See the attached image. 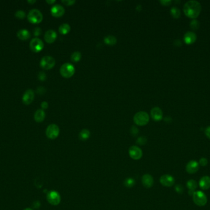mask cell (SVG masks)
<instances>
[{
	"label": "cell",
	"mask_w": 210,
	"mask_h": 210,
	"mask_svg": "<svg viewBox=\"0 0 210 210\" xmlns=\"http://www.w3.org/2000/svg\"><path fill=\"white\" fill-rule=\"evenodd\" d=\"M199 186L202 190H208L210 188V177L204 176L199 181Z\"/></svg>",
	"instance_id": "19"
},
{
	"label": "cell",
	"mask_w": 210,
	"mask_h": 210,
	"mask_svg": "<svg viewBox=\"0 0 210 210\" xmlns=\"http://www.w3.org/2000/svg\"><path fill=\"white\" fill-rule=\"evenodd\" d=\"M146 142H147L146 138L145 137L142 136V137H140L138 139L136 142H137V144H138L139 145H144L146 143Z\"/></svg>",
	"instance_id": "31"
},
{
	"label": "cell",
	"mask_w": 210,
	"mask_h": 210,
	"mask_svg": "<svg viewBox=\"0 0 210 210\" xmlns=\"http://www.w3.org/2000/svg\"><path fill=\"white\" fill-rule=\"evenodd\" d=\"M60 72L62 77L66 78H69L74 74L75 69L71 64L65 63L61 66L60 69Z\"/></svg>",
	"instance_id": "4"
},
{
	"label": "cell",
	"mask_w": 210,
	"mask_h": 210,
	"mask_svg": "<svg viewBox=\"0 0 210 210\" xmlns=\"http://www.w3.org/2000/svg\"><path fill=\"white\" fill-rule=\"evenodd\" d=\"M17 35L21 40H27L30 37V33L27 29H21L17 32Z\"/></svg>",
	"instance_id": "22"
},
{
	"label": "cell",
	"mask_w": 210,
	"mask_h": 210,
	"mask_svg": "<svg viewBox=\"0 0 210 210\" xmlns=\"http://www.w3.org/2000/svg\"><path fill=\"white\" fill-rule=\"evenodd\" d=\"M38 92L40 94H43L45 92V88L43 87H39L38 88Z\"/></svg>",
	"instance_id": "41"
},
{
	"label": "cell",
	"mask_w": 210,
	"mask_h": 210,
	"mask_svg": "<svg viewBox=\"0 0 210 210\" xmlns=\"http://www.w3.org/2000/svg\"><path fill=\"white\" fill-rule=\"evenodd\" d=\"M130 157L135 160H139L143 155V152L141 149L138 146L133 145L130 147L128 150Z\"/></svg>",
	"instance_id": "10"
},
{
	"label": "cell",
	"mask_w": 210,
	"mask_h": 210,
	"mask_svg": "<svg viewBox=\"0 0 210 210\" xmlns=\"http://www.w3.org/2000/svg\"><path fill=\"white\" fill-rule=\"evenodd\" d=\"M160 182L161 184L165 187H171L174 184V178L170 174H164L160 177Z\"/></svg>",
	"instance_id": "11"
},
{
	"label": "cell",
	"mask_w": 210,
	"mask_h": 210,
	"mask_svg": "<svg viewBox=\"0 0 210 210\" xmlns=\"http://www.w3.org/2000/svg\"><path fill=\"white\" fill-rule=\"evenodd\" d=\"M193 200L197 205L203 206L207 203V197L203 192L197 191L193 194Z\"/></svg>",
	"instance_id": "5"
},
{
	"label": "cell",
	"mask_w": 210,
	"mask_h": 210,
	"mask_svg": "<svg viewBox=\"0 0 210 210\" xmlns=\"http://www.w3.org/2000/svg\"><path fill=\"white\" fill-rule=\"evenodd\" d=\"M38 78L41 81H44L46 79V75L43 72H40L38 74Z\"/></svg>",
	"instance_id": "34"
},
{
	"label": "cell",
	"mask_w": 210,
	"mask_h": 210,
	"mask_svg": "<svg viewBox=\"0 0 210 210\" xmlns=\"http://www.w3.org/2000/svg\"><path fill=\"white\" fill-rule=\"evenodd\" d=\"M124 185L126 186L127 187L130 188V187H132L133 186H134V185L135 184V180L132 178L128 177L124 180Z\"/></svg>",
	"instance_id": "28"
},
{
	"label": "cell",
	"mask_w": 210,
	"mask_h": 210,
	"mask_svg": "<svg viewBox=\"0 0 210 210\" xmlns=\"http://www.w3.org/2000/svg\"><path fill=\"white\" fill-rule=\"evenodd\" d=\"M171 15L175 19H178L181 16V11L176 6H173L170 10Z\"/></svg>",
	"instance_id": "26"
},
{
	"label": "cell",
	"mask_w": 210,
	"mask_h": 210,
	"mask_svg": "<svg viewBox=\"0 0 210 210\" xmlns=\"http://www.w3.org/2000/svg\"><path fill=\"white\" fill-rule=\"evenodd\" d=\"M134 122L139 126H144L149 121V116L146 112H137L133 117Z\"/></svg>",
	"instance_id": "2"
},
{
	"label": "cell",
	"mask_w": 210,
	"mask_h": 210,
	"mask_svg": "<svg viewBox=\"0 0 210 210\" xmlns=\"http://www.w3.org/2000/svg\"><path fill=\"white\" fill-rule=\"evenodd\" d=\"M151 115L152 118L155 121H160L163 118L162 110L157 107H154L151 111Z\"/></svg>",
	"instance_id": "15"
},
{
	"label": "cell",
	"mask_w": 210,
	"mask_h": 210,
	"mask_svg": "<svg viewBox=\"0 0 210 210\" xmlns=\"http://www.w3.org/2000/svg\"><path fill=\"white\" fill-rule=\"evenodd\" d=\"M15 16L16 18H17L18 19H22L24 18H25V17L26 16V14L24 11L22 10H18L15 13Z\"/></svg>",
	"instance_id": "30"
},
{
	"label": "cell",
	"mask_w": 210,
	"mask_h": 210,
	"mask_svg": "<svg viewBox=\"0 0 210 210\" xmlns=\"http://www.w3.org/2000/svg\"><path fill=\"white\" fill-rule=\"evenodd\" d=\"M187 187L189 189V194L190 195H193L195 192V190L197 188V182L193 179H190L187 182Z\"/></svg>",
	"instance_id": "21"
},
{
	"label": "cell",
	"mask_w": 210,
	"mask_h": 210,
	"mask_svg": "<svg viewBox=\"0 0 210 210\" xmlns=\"http://www.w3.org/2000/svg\"><path fill=\"white\" fill-rule=\"evenodd\" d=\"M142 183L146 188H151L154 184V179L150 174H144L142 177Z\"/></svg>",
	"instance_id": "18"
},
{
	"label": "cell",
	"mask_w": 210,
	"mask_h": 210,
	"mask_svg": "<svg viewBox=\"0 0 210 210\" xmlns=\"http://www.w3.org/2000/svg\"><path fill=\"white\" fill-rule=\"evenodd\" d=\"M138 133V130L137 129V128L135 127V126H132V129H131V133L133 135V136H136Z\"/></svg>",
	"instance_id": "39"
},
{
	"label": "cell",
	"mask_w": 210,
	"mask_h": 210,
	"mask_svg": "<svg viewBox=\"0 0 210 210\" xmlns=\"http://www.w3.org/2000/svg\"><path fill=\"white\" fill-rule=\"evenodd\" d=\"M57 37V33L53 30H48L44 35V40L48 43H54Z\"/></svg>",
	"instance_id": "17"
},
{
	"label": "cell",
	"mask_w": 210,
	"mask_h": 210,
	"mask_svg": "<svg viewBox=\"0 0 210 210\" xmlns=\"http://www.w3.org/2000/svg\"><path fill=\"white\" fill-rule=\"evenodd\" d=\"M185 169L188 173L194 174L198 171L199 169V164L195 160H191L187 164Z\"/></svg>",
	"instance_id": "14"
},
{
	"label": "cell",
	"mask_w": 210,
	"mask_h": 210,
	"mask_svg": "<svg viewBox=\"0 0 210 210\" xmlns=\"http://www.w3.org/2000/svg\"><path fill=\"white\" fill-rule=\"evenodd\" d=\"M29 21L32 24H39L43 19V16L41 12L37 9L30 10L27 15Z\"/></svg>",
	"instance_id": "3"
},
{
	"label": "cell",
	"mask_w": 210,
	"mask_h": 210,
	"mask_svg": "<svg viewBox=\"0 0 210 210\" xmlns=\"http://www.w3.org/2000/svg\"><path fill=\"white\" fill-rule=\"evenodd\" d=\"M34 97H35V94H34L33 91L29 89H27L24 94L23 97H22V101L25 104L29 105L33 101Z\"/></svg>",
	"instance_id": "12"
},
{
	"label": "cell",
	"mask_w": 210,
	"mask_h": 210,
	"mask_svg": "<svg viewBox=\"0 0 210 210\" xmlns=\"http://www.w3.org/2000/svg\"><path fill=\"white\" fill-rule=\"evenodd\" d=\"M160 3L163 6H169L171 3V0H161Z\"/></svg>",
	"instance_id": "37"
},
{
	"label": "cell",
	"mask_w": 210,
	"mask_h": 210,
	"mask_svg": "<svg viewBox=\"0 0 210 210\" xmlns=\"http://www.w3.org/2000/svg\"><path fill=\"white\" fill-rule=\"evenodd\" d=\"M199 165H201V166H205L208 164V160L206 158H201L199 160Z\"/></svg>",
	"instance_id": "32"
},
{
	"label": "cell",
	"mask_w": 210,
	"mask_h": 210,
	"mask_svg": "<svg viewBox=\"0 0 210 210\" xmlns=\"http://www.w3.org/2000/svg\"><path fill=\"white\" fill-rule=\"evenodd\" d=\"M46 2H47L48 4L52 5V4H54V3L55 2V1H54V0H51H51H47Z\"/></svg>",
	"instance_id": "42"
},
{
	"label": "cell",
	"mask_w": 210,
	"mask_h": 210,
	"mask_svg": "<svg viewBox=\"0 0 210 210\" xmlns=\"http://www.w3.org/2000/svg\"><path fill=\"white\" fill-rule=\"evenodd\" d=\"M30 48L33 52L38 53L43 50L44 48V43L41 39L38 38H35L31 40L30 43Z\"/></svg>",
	"instance_id": "8"
},
{
	"label": "cell",
	"mask_w": 210,
	"mask_h": 210,
	"mask_svg": "<svg viewBox=\"0 0 210 210\" xmlns=\"http://www.w3.org/2000/svg\"><path fill=\"white\" fill-rule=\"evenodd\" d=\"M59 32L62 34V35H67L68 34L70 30H71V27L68 24H62L59 29Z\"/></svg>",
	"instance_id": "23"
},
{
	"label": "cell",
	"mask_w": 210,
	"mask_h": 210,
	"mask_svg": "<svg viewBox=\"0 0 210 210\" xmlns=\"http://www.w3.org/2000/svg\"><path fill=\"white\" fill-rule=\"evenodd\" d=\"M41 107H42L43 109H47L48 108L49 105H48V103L46 101H44V102H43L41 103Z\"/></svg>",
	"instance_id": "40"
},
{
	"label": "cell",
	"mask_w": 210,
	"mask_h": 210,
	"mask_svg": "<svg viewBox=\"0 0 210 210\" xmlns=\"http://www.w3.org/2000/svg\"><path fill=\"white\" fill-rule=\"evenodd\" d=\"M190 27L193 30H198L200 27V22L196 19H192L190 22Z\"/></svg>",
	"instance_id": "29"
},
{
	"label": "cell",
	"mask_w": 210,
	"mask_h": 210,
	"mask_svg": "<svg viewBox=\"0 0 210 210\" xmlns=\"http://www.w3.org/2000/svg\"><path fill=\"white\" fill-rule=\"evenodd\" d=\"M46 117V113L42 109H38L36 111L34 115L35 120L38 123H41L44 121Z\"/></svg>",
	"instance_id": "20"
},
{
	"label": "cell",
	"mask_w": 210,
	"mask_h": 210,
	"mask_svg": "<svg viewBox=\"0 0 210 210\" xmlns=\"http://www.w3.org/2000/svg\"><path fill=\"white\" fill-rule=\"evenodd\" d=\"M204 133H205V135L206 136V137L210 139V126H208V127L205 129Z\"/></svg>",
	"instance_id": "38"
},
{
	"label": "cell",
	"mask_w": 210,
	"mask_h": 210,
	"mask_svg": "<svg viewBox=\"0 0 210 210\" xmlns=\"http://www.w3.org/2000/svg\"><path fill=\"white\" fill-rule=\"evenodd\" d=\"M36 0H29V1L27 2L29 3H30V4H33L35 3H36Z\"/></svg>",
	"instance_id": "43"
},
{
	"label": "cell",
	"mask_w": 210,
	"mask_h": 210,
	"mask_svg": "<svg viewBox=\"0 0 210 210\" xmlns=\"http://www.w3.org/2000/svg\"><path fill=\"white\" fill-rule=\"evenodd\" d=\"M90 136V131L87 129H84L79 133V139L81 140L86 141L87 139H89Z\"/></svg>",
	"instance_id": "25"
},
{
	"label": "cell",
	"mask_w": 210,
	"mask_h": 210,
	"mask_svg": "<svg viewBox=\"0 0 210 210\" xmlns=\"http://www.w3.org/2000/svg\"><path fill=\"white\" fill-rule=\"evenodd\" d=\"M175 190L178 193H182L184 191V188H183L182 185H181L180 184H178V185H176L175 186Z\"/></svg>",
	"instance_id": "35"
},
{
	"label": "cell",
	"mask_w": 210,
	"mask_h": 210,
	"mask_svg": "<svg viewBox=\"0 0 210 210\" xmlns=\"http://www.w3.org/2000/svg\"><path fill=\"white\" fill-rule=\"evenodd\" d=\"M65 11L64 8L60 5H54L51 10L52 15L55 18L62 17L65 14Z\"/></svg>",
	"instance_id": "13"
},
{
	"label": "cell",
	"mask_w": 210,
	"mask_h": 210,
	"mask_svg": "<svg viewBox=\"0 0 210 210\" xmlns=\"http://www.w3.org/2000/svg\"><path fill=\"white\" fill-rule=\"evenodd\" d=\"M197 40V35L193 32H187L184 34V41L187 45H191Z\"/></svg>",
	"instance_id": "16"
},
{
	"label": "cell",
	"mask_w": 210,
	"mask_h": 210,
	"mask_svg": "<svg viewBox=\"0 0 210 210\" xmlns=\"http://www.w3.org/2000/svg\"><path fill=\"white\" fill-rule=\"evenodd\" d=\"M62 2L67 6H71L76 3V1H74V0H63Z\"/></svg>",
	"instance_id": "33"
},
{
	"label": "cell",
	"mask_w": 210,
	"mask_h": 210,
	"mask_svg": "<svg viewBox=\"0 0 210 210\" xmlns=\"http://www.w3.org/2000/svg\"><path fill=\"white\" fill-rule=\"evenodd\" d=\"M47 199L49 203L52 205H58L61 201V196L60 194L54 190L49 192L47 195Z\"/></svg>",
	"instance_id": "9"
},
{
	"label": "cell",
	"mask_w": 210,
	"mask_h": 210,
	"mask_svg": "<svg viewBox=\"0 0 210 210\" xmlns=\"http://www.w3.org/2000/svg\"><path fill=\"white\" fill-rule=\"evenodd\" d=\"M104 41L106 45L113 46L116 44L117 38L113 35H108L105 38Z\"/></svg>",
	"instance_id": "24"
},
{
	"label": "cell",
	"mask_w": 210,
	"mask_h": 210,
	"mask_svg": "<svg viewBox=\"0 0 210 210\" xmlns=\"http://www.w3.org/2000/svg\"><path fill=\"white\" fill-rule=\"evenodd\" d=\"M60 133V129L59 126L55 124L49 125L46 129V134L47 137L51 139H56Z\"/></svg>",
	"instance_id": "6"
},
{
	"label": "cell",
	"mask_w": 210,
	"mask_h": 210,
	"mask_svg": "<svg viewBox=\"0 0 210 210\" xmlns=\"http://www.w3.org/2000/svg\"><path fill=\"white\" fill-rule=\"evenodd\" d=\"M24 210H33L32 209H31V208H25Z\"/></svg>",
	"instance_id": "44"
},
{
	"label": "cell",
	"mask_w": 210,
	"mask_h": 210,
	"mask_svg": "<svg viewBox=\"0 0 210 210\" xmlns=\"http://www.w3.org/2000/svg\"><path fill=\"white\" fill-rule=\"evenodd\" d=\"M81 59V53L79 51L73 53L71 56V59L74 62H77L79 61Z\"/></svg>",
	"instance_id": "27"
},
{
	"label": "cell",
	"mask_w": 210,
	"mask_h": 210,
	"mask_svg": "<svg viewBox=\"0 0 210 210\" xmlns=\"http://www.w3.org/2000/svg\"><path fill=\"white\" fill-rule=\"evenodd\" d=\"M55 64V60L51 56H44L40 61L41 67L45 70L51 69Z\"/></svg>",
	"instance_id": "7"
},
{
	"label": "cell",
	"mask_w": 210,
	"mask_h": 210,
	"mask_svg": "<svg viewBox=\"0 0 210 210\" xmlns=\"http://www.w3.org/2000/svg\"><path fill=\"white\" fill-rule=\"evenodd\" d=\"M41 28L40 27H36L35 29H34V31H33V34H34V35L36 36V37H38L40 36L41 34Z\"/></svg>",
	"instance_id": "36"
},
{
	"label": "cell",
	"mask_w": 210,
	"mask_h": 210,
	"mask_svg": "<svg viewBox=\"0 0 210 210\" xmlns=\"http://www.w3.org/2000/svg\"><path fill=\"white\" fill-rule=\"evenodd\" d=\"M183 11L186 16L195 19L200 14L201 6L199 2L194 1V0H190L184 4Z\"/></svg>",
	"instance_id": "1"
}]
</instances>
